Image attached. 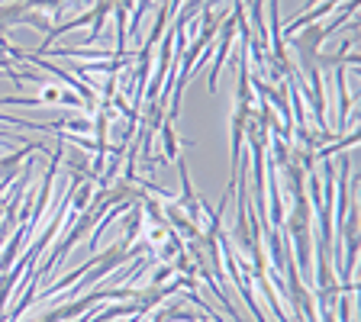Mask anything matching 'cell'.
Masks as SVG:
<instances>
[{
  "label": "cell",
  "instance_id": "6da1fadb",
  "mask_svg": "<svg viewBox=\"0 0 361 322\" xmlns=\"http://www.w3.org/2000/svg\"><path fill=\"white\" fill-rule=\"evenodd\" d=\"M197 322H200V319H197Z\"/></svg>",
  "mask_w": 361,
  "mask_h": 322
}]
</instances>
